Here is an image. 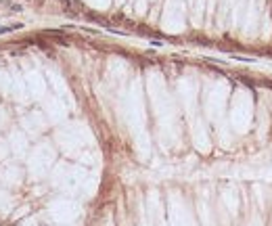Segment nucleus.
I'll use <instances>...</instances> for the list:
<instances>
[{
    "mask_svg": "<svg viewBox=\"0 0 272 226\" xmlns=\"http://www.w3.org/2000/svg\"><path fill=\"white\" fill-rule=\"evenodd\" d=\"M11 11H13V13H19V11H23V8H21L19 4H13V6H11Z\"/></svg>",
    "mask_w": 272,
    "mask_h": 226,
    "instance_id": "1",
    "label": "nucleus"
}]
</instances>
